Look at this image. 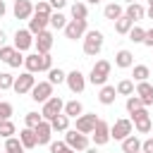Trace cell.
Returning <instances> with one entry per match:
<instances>
[{
  "mask_svg": "<svg viewBox=\"0 0 153 153\" xmlns=\"http://www.w3.org/2000/svg\"><path fill=\"white\" fill-rule=\"evenodd\" d=\"M81 41H84V55H88V57H96V55L103 50V43H105L103 33H100L98 29L86 31V36H84Z\"/></svg>",
  "mask_w": 153,
  "mask_h": 153,
  "instance_id": "1",
  "label": "cell"
},
{
  "mask_svg": "<svg viewBox=\"0 0 153 153\" xmlns=\"http://www.w3.org/2000/svg\"><path fill=\"white\" fill-rule=\"evenodd\" d=\"M110 69H112V65H110L108 60H98V62L91 67L88 81H91L93 86H105V81H108V76H110Z\"/></svg>",
  "mask_w": 153,
  "mask_h": 153,
  "instance_id": "2",
  "label": "cell"
},
{
  "mask_svg": "<svg viewBox=\"0 0 153 153\" xmlns=\"http://www.w3.org/2000/svg\"><path fill=\"white\" fill-rule=\"evenodd\" d=\"M65 112V100L60 98V96H53L50 100H45L43 103V108H41V115H43V120H48V122H53L57 115H62Z\"/></svg>",
  "mask_w": 153,
  "mask_h": 153,
  "instance_id": "3",
  "label": "cell"
},
{
  "mask_svg": "<svg viewBox=\"0 0 153 153\" xmlns=\"http://www.w3.org/2000/svg\"><path fill=\"white\" fill-rule=\"evenodd\" d=\"M131 134H134V124H131V120H127V117L115 120V124H110V139H115V141H124V139L131 136Z\"/></svg>",
  "mask_w": 153,
  "mask_h": 153,
  "instance_id": "4",
  "label": "cell"
},
{
  "mask_svg": "<svg viewBox=\"0 0 153 153\" xmlns=\"http://www.w3.org/2000/svg\"><path fill=\"white\" fill-rule=\"evenodd\" d=\"M88 31V22L86 19H69L67 26H65V36L69 41H76V38H84Z\"/></svg>",
  "mask_w": 153,
  "mask_h": 153,
  "instance_id": "5",
  "label": "cell"
},
{
  "mask_svg": "<svg viewBox=\"0 0 153 153\" xmlns=\"http://www.w3.org/2000/svg\"><path fill=\"white\" fill-rule=\"evenodd\" d=\"M65 143L72 148V151H86L88 148V136L76 131V129H67L65 131Z\"/></svg>",
  "mask_w": 153,
  "mask_h": 153,
  "instance_id": "6",
  "label": "cell"
},
{
  "mask_svg": "<svg viewBox=\"0 0 153 153\" xmlns=\"http://www.w3.org/2000/svg\"><path fill=\"white\" fill-rule=\"evenodd\" d=\"M33 86H36V76H33L31 72H22L19 76H14V86H12V91L19 93V96H24V93H31Z\"/></svg>",
  "mask_w": 153,
  "mask_h": 153,
  "instance_id": "7",
  "label": "cell"
},
{
  "mask_svg": "<svg viewBox=\"0 0 153 153\" xmlns=\"http://www.w3.org/2000/svg\"><path fill=\"white\" fill-rule=\"evenodd\" d=\"M131 124H134V129H136L139 134H148V131L153 129V122H151V115H148L146 108H141V110H136V112L131 115Z\"/></svg>",
  "mask_w": 153,
  "mask_h": 153,
  "instance_id": "8",
  "label": "cell"
},
{
  "mask_svg": "<svg viewBox=\"0 0 153 153\" xmlns=\"http://www.w3.org/2000/svg\"><path fill=\"white\" fill-rule=\"evenodd\" d=\"M53 98V84L50 81H36V86L31 88V100L36 103H45Z\"/></svg>",
  "mask_w": 153,
  "mask_h": 153,
  "instance_id": "9",
  "label": "cell"
},
{
  "mask_svg": "<svg viewBox=\"0 0 153 153\" xmlns=\"http://www.w3.org/2000/svg\"><path fill=\"white\" fill-rule=\"evenodd\" d=\"M96 124H98V117H96V112H84L81 117H76V124H74V129L88 136V134H93Z\"/></svg>",
  "mask_w": 153,
  "mask_h": 153,
  "instance_id": "10",
  "label": "cell"
},
{
  "mask_svg": "<svg viewBox=\"0 0 153 153\" xmlns=\"http://www.w3.org/2000/svg\"><path fill=\"white\" fill-rule=\"evenodd\" d=\"M33 33L29 31V29H17L14 31V48L19 50V53H24V50H29L31 45H33Z\"/></svg>",
  "mask_w": 153,
  "mask_h": 153,
  "instance_id": "11",
  "label": "cell"
},
{
  "mask_svg": "<svg viewBox=\"0 0 153 153\" xmlns=\"http://www.w3.org/2000/svg\"><path fill=\"white\" fill-rule=\"evenodd\" d=\"M67 88L72 91V93H81L84 88H86V76L79 72V69H72V72H67Z\"/></svg>",
  "mask_w": 153,
  "mask_h": 153,
  "instance_id": "12",
  "label": "cell"
},
{
  "mask_svg": "<svg viewBox=\"0 0 153 153\" xmlns=\"http://www.w3.org/2000/svg\"><path fill=\"white\" fill-rule=\"evenodd\" d=\"M91 136H93V143L96 146H105L110 141V124L105 120H98V124H96V129H93Z\"/></svg>",
  "mask_w": 153,
  "mask_h": 153,
  "instance_id": "13",
  "label": "cell"
},
{
  "mask_svg": "<svg viewBox=\"0 0 153 153\" xmlns=\"http://www.w3.org/2000/svg\"><path fill=\"white\" fill-rule=\"evenodd\" d=\"M12 14H14L17 19H31V17H33V2H31V0H14Z\"/></svg>",
  "mask_w": 153,
  "mask_h": 153,
  "instance_id": "14",
  "label": "cell"
},
{
  "mask_svg": "<svg viewBox=\"0 0 153 153\" xmlns=\"http://www.w3.org/2000/svg\"><path fill=\"white\" fill-rule=\"evenodd\" d=\"M33 45H36V53H41V55L50 53V48H53V33L50 31H41L33 38Z\"/></svg>",
  "mask_w": 153,
  "mask_h": 153,
  "instance_id": "15",
  "label": "cell"
},
{
  "mask_svg": "<svg viewBox=\"0 0 153 153\" xmlns=\"http://www.w3.org/2000/svg\"><path fill=\"white\" fill-rule=\"evenodd\" d=\"M48 26H50V17H43V14H33V17L29 19V31H31L33 36H38L41 31H48Z\"/></svg>",
  "mask_w": 153,
  "mask_h": 153,
  "instance_id": "16",
  "label": "cell"
},
{
  "mask_svg": "<svg viewBox=\"0 0 153 153\" xmlns=\"http://www.w3.org/2000/svg\"><path fill=\"white\" fill-rule=\"evenodd\" d=\"M36 139H38V146H50V136H53V127H50V122L48 120H43L36 129Z\"/></svg>",
  "mask_w": 153,
  "mask_h": 153,
  "instance_id": "17",
  "label": "cell"
},
{
  "mask_svg": "<svg viewBox=\"0 0 153 153\" xmlns=\"http://www.w3.org/2000/svg\"><path fill=\"white\" fill-rule=\"evenodd\" d=\"M139 98H141V103L148 108V105H153V86L148 84V81H139L136 84V91H134Z\"/></svg>",
  "mask_w": 153,
  "mask_h": 153,
  "instance_id": "18",
  "label": "cell"
},
{
  "mask_svg": "<svg viewBox=\"0 0 153 153\" xmlns=\"http://www.w3.org/2000/svg\"><path fill=\"white\" fill-rule=\"evenodd\" d=\"M115 65H117L120 69H129V67H134V55H131V50H127V48L117 50V53H115Z\"/></svg>",
  "mask_w": 153,
  "mask_h": 153,
  "instance_id": "19",
  "label": "cell"
},
{
  "mask_svg": "<svg viewBox=\"0 0 153 153\" xmlns=\"http://www.w3.org/2000/svg\"><path fill=\"white\" fill-rule=\"evenodd\" d=\"M115 98H117V88H115V86H110V84L100 86V91H98V100H100V105H112Z\"/></svg>",
  "mask_w": 153,
  "mask_h": 153,
  "instance_id": "20",
  "label": "cell"
},
{
  "mask_svg": "<svg viewBox=\"0 0 153 153\" xmlns=\"http://www.w3.org/2000/svg\"><path fill=\"white\" fill-rule=\"evenodd\" d=\"M124 14L136 24V22H141L143 17H146V7L141 5V2H134V5H127V10H124Z\"/></svg>",
  "mask_w": 153,
  "mask_h": 153,
  "instance_id": "21",
  "label": "cell"
},
{
  "mask_svg": "<svg viewBox=\"0 0 153 153\" xmlns=\"http://www.w3.org/2000/svg\"><path fill=\"white\" fill-rule=\"evenodd\" d=\"M19 141H22V146H24V148H36V146H38L36 131H33V129H29V127H24V129L19 131Z\"/></svg>",
  "mask_w": 153,
  "mask_h": 153,
  "instance_id": "22",
  "label": "cell"
},
{
  "mask_svg": "<svg viewBox=\"0 0 153 153\" xmlns=\"http://www.w3.org/2000/svg\"><path fill=\"white\" fill-rule=\"evenodd\" d=\"M122 14H124V10H122V5H120V2H110V5H105V7H103V17H105V19H110V22H117Z\"/></svg>",
  "mask_w": 153,
  "mask_h": 153,
  "instance_id": "23",
  "label": "cell"
},
{
  "mask_svg": "<svg viewBox=\"0 0 153 153\" xmlns=\"http://www.w3.org/2000/svg\"><path fill=\"white\" fill-rule=\"evenodd\" d=\"M65 115H67L69 120H72V117L76 120V117L84 115V105H81L76 98H74V100H67V103H65Z\"/></svg>",
  "mask_w": 153,
  "mask_h": 153,
  "instance_id": "24",
  "label": "cell"
},
{
  "mask_svg": "<svg viewBox=\"0 0 153 153\" xmlns=\"http://www.w3.org/2000/svg\"><path fill=\"white\" fill-rule=\"evenodd\" d=\"M141 143H143V141L131 134V136H127V139L122 141V153H139V151H141Z\"/></svg>",
  "mask_w": 153,
  "mask_h": 153,
  "instance_id": "25",
  "label": "cell"
},
{
  "mask_svg": "<svg viewBox=\"0 0 153 153\" xmlns=\"http://www.w3.org/2000/svg\"><path fill=\"white\" fill-rule=\"evenodd\" d=\"M134 29V22L127 17V14H122L117 22H115V31L120 33V36H129V31Z\"/></svg>",
  "mask_w": 153,
  "mask_h": 153,
  "instance_id": "26",
  "label": "cell"
},
{
  "mask_svg": "<svg viewBox=\"0 0 153 153\" xmlns=\"http://www.w3.org/2000/svg\"><path fill=\"white\" fill-rule=\"evenodd\" d=\"M24 67L26 72H41V55L38 53H31V55H24Z\"/></svg>",
  "mask_w": 153,
  "mask_h": 153,
  "instance_id": "27",
  "label": "cell"
},
{
  "mask_svg": "<svg viewBox=\"0 0 153 153\" xmlns=\"http://www.w3.org/2000/svg\"><path fill=\"white\" fill-rule=\"evenodd\" d=\"M115 88H117V96H127V98H129V96H134V91H136V86H134V81H131V79H122Z\"/></svg>",
  "mask_w": 153,
  "mask_h": 153,
  "instance_id": "28",
  "label": "cell"
},
{
  "mask_svg": "<svg viewBox=\"0 0 153 153\" xmlns=\"http://www.w3.org/2000/svg\"><path fill=\"white\" fill-rule=\"evenodd\" d=\"M26 148L22 146V141H19V136H10V139H5V153H24Z\"/></svg>",
  "mask_w": 153,
  "mask_h": 153,
  "instance_id": "29",
  "label": "cell"
},
{
  "mask_svg": "<svg viewBox=\"0 0 153 153\" xmlns=\"http://www.w3.org/2000/svg\"><path fill=\"white\" fill-rule=\"evenodd\" d=\"M67 22H69V19H67L62 12H53V14H50V26H53L55 31H65Z\"/></svg>",
  "mask_w": 153,
  "mask_h": 153,
  "instance_id": "30",
  "label": "cell"
},
{
  "mask_svg": "<svg viewBox=\"0 0 153 153\" xmlns=\"http://www.w3.org/2000/svg\"><path fill=\"white\" fill-rule=\"evenodd\" d=\"M48 81L55 86V84H65L67 81V72H62L60 67H53L50 72H48Z\"/></svg>",
  "mask_w": 153,
  "mask_h": 153,
  "instance_id": "31",
  "label": "cell"
},
{
  "mask_svg": "<svg viewBox=\"0 0 153 153\" xmlns=\"http://www.w3.org/2000/svg\"><path fill=\"white\" fill-rule=\"evenodd\" d=\"M50 127H53V131H67V129H69V117L62 112V115H57V117L50 122Z\"/></svg>",
  "mask_w": 153,
  "mask_h": 153,
  "instance_id": "32",
  "label": "cell"
},
{
  "mask_svg": "<svg viewBox=\"0 0 153 153\" xmlns=\"http://www.w3.org/2000/svg\"><path fill=\"white\" fill-rule=\"evenodd\" d=\"M88 17V5L86 2H74L72 5V19H86Z\"/></svg>",
  "mask_w": 153,
  "mask_h": 153,
  "instance_id": "33",
  "label": "cell"
},
{
  "mask_svg": "<svg viewBox=\"0 0 153 153\" xmlns=\"http://www.w3.org/2000/svg\"><path fill=\"white\" fill-rule=\"evenodd\" d=\"M134 81L139 84V81H148V76H151V69L146 67V65H134Z\"/></svg>",
  "mask_w": 153,
  "mask_h": 153,
  "instance_id": "34",
  "label": "cell"
},
{
  "mask_svg": "<svg viewBox=\"0 0 153 153\" xmlns=\"http://www.w3.org/2000/svg\"><path fill=\"white\" fill-rule=\"evenodd\" d=\"M124 108H127V112H129V115H134L136 110H141V108H146V105H143V103H141V98L134 93V96H129V98H127Z\"/></svg>",
  "mask_w": 153,
  "mask_h": 153,
  "instance_id": "35",
  "label": "cell"
},
{
  "mask_svg": "<svg viewBox=\"0 0 153 153\" xmlns=\"http://www.w3.org/2000/svg\"><path fill=\"white\" fill-rule=\"evenodd\" d=\"M41 122H43V115L41 112H26L24 115V127H29V129H36Z\"/></svg>",
  "mask_w": 153,
  "mask_h": 153,
  "instance_id": "36",
  "label": "cell"
},
{
  "mask_svg": "<svg viewBox=\"0 0 153 153\" xmlns=\"http://www.w3.org/2000/svg\"><path fill=\"white\" fill-rule=\"evenodd\" d=\"M14 134H17L14 122H12V120H2V122H0V136H2V139H10V136H14Z\"/></svg>",
  "mask_w": 153,
  "mask_h": 153,
  "instance_id": "37",
  "label": "cell"
},
{
  "mask_svg": "<svg viewBox=\"0 0 153 153\" xmlns=\"http://www.w3.org/2000/svg\"><path fill=\"white\" fill-rule=\"evenodd\" d=\"M55 10L50 7V2L48 0H38L36 5H33V14H43V17H50Z\"/></svg>",
  "mask_w": 153,
  "mask_h": 153,
  "instance_id": "38",
  "label": "cell"
},
{
  "mask_svg": "<svg viewBox=\"0 0 153 153\" xmlns=\"http://www.w3.org/2000/svg\"><path fill=\"white\" fill-rule=\"evenodd\" d=\"M143 38H146V29H141V26L134 24V29L129 31V41L131 43H143Z\"/></svg>",
  "mask_w": 153,
  "mask_h": 153,
  "instance_id": "39",
  "label": "cell"
},
{
  "mask_svg": "<svg viewBox=\"0 0 153 153\" xmlns=\"http://www.w3.org/2000/svg\"><path fill=\"white\" fill-rule=\"evenodd\" d=\"M14 53H17L14 45H2V48H0V60H2L5 65H10V60L14 57Z\"/></svg>",
  "mask_w": 153,
  "mask_h": 153,
  "instance_id": "40",
  "label": "cell"
},
{
  "mask_svg": "<svg viewBox=\"0 0 153 153\" xmlns=\"http://www.w3.org/2000/svg\"><path fill=\"white\" fill-rule=\"evenodd\" d=\"M14 86V76L10 72H0V91H7Z\"/></svg>",
  "mask_w": 153,
  "mask_h": 153,
  "instance_id": "41",
  "label": "cell"
},
{
  "mask_svg": "<svg viewBox=\"0 0 153 153\" xmlns=\"http://www.w3.org/2000/svg\"><path fill=\"white\" fill-rule=\"evenodd\" d=\"M12 112H14L12 103H7V100H0V122H2V120H10V117H12Z\"/></svg>",
  "mask_w": 153,
  "mask_h": 153,
  "instance_id": "42",
  "label": "cell"
},
{
  "mask_svg": "<svg viewBox=\"0 0 153 153\" xmlns=\"http://www.w3.org/2000/svg\"><path fill=\"white\" fill-rule=\"evenodd\" d=\"M50 69H53V57H50V53H45V55H41V72H50Z\"/></svg>",
  "mask_w": 153,
  "mask_h": 153,
  "instance_id": "43",
  "label": "cell"
},
{
  "mask_svg": "<svg viewBox=\"0 0 153 153\" xmlns=\"http://www.w3.org/2000/svg\"><path fill=\"white\" fill-rule=\"evenodd\" d=\"M69 146L65 141H50V153H65Z\"/></svg>",
  "mask_w": 153,
  "mask_h": 153,
  "instance_id": "44",
  "label": "cell"
},
{
  "mask_svg": "<svg viewBox=\"0 0 153 153\" xmlns=\"http://www.w3.org/2000/svg\"><path fill=\"white\" fill-rule=\"evenodd\" d=\"M48 2H50V7H53L55 12H60V10L67 5V0H48Z\"/></svg>",
  "mask_w": 153,
  "mask_h": 153,
  "instance_id": "45",
  "label": "cell"
},
{
  "mask_svg": "<svg viewBox=\"0 0 153 153\" xmlns=\"http://www.w3.org/2000/svg\"><path fill=\"white\" fill-rule=\"evenodd\" d=\"M143 45L146 48H153V26L146 31V38H143Z\"/></svg>",
  "mask_w": 153,
  "mask_h": 153,
  "instance_id": "46",
  "label": "cell"
},
{
  "mask_svg": "<svg viewBox=\"0 0 153 153\" xmlns=\"http://www.w3.org/2000/svg\"><path fill=\"white\" fill-rule=\"evenodd\" d=\"M141 151H143V153H153V139H146V141L141 143Z\"/></svg>",
  "mask_w": 153,
  "mask_h": 153,
  "instance_id": "47",
  "label": "cell"
},
{
  "mask_svg": "<svg viewBox=\"0 0 153 153\" xmlns=\"http://www.w3.org/2000/svg\"><path fill=\"white\" fill-rule=\"evenodd\" d=\"M5 12H7V5H5V0H0V19L5 17Z\"/></svg>",
  "mask_w": 153,
  "mask_h": 153,
  "instance_id": "48",
  "label": "cell"
},
{
  "mask_svg": "<svg viewBox=\"0 0 153 153\" xmlns=\"http://www.w3.org/2000/svg\"><path fill=\"white\" fill-rule=\"evenodd\" d=\"M5 41H7V36H5V31H2V29H0V48H2V45H5Z\"/></svg>",
  "mask_w": 153,
  "mask_h": 153,
  "instance_id": "49",
  "label": "cell"
},
{
  "mask_svg": "<svg viewBox=\"0 0 153 153\" xmlns=\"http://www.w3.org/2000/svg\"><path fill=\"white\" fill-rule=\"evenodd\" d=\"M146 17H148V19H153V7H146Z\"/></svg>",
  "mask_w": 153,
  "mask_h": 153,
  "instance_id": "50",
  "label": "cell"
},
{
  "mask_svg": "<svg viewBox=\"0 0 153 153\" xmlns=\"http://www.w3.org/2000/svg\"><path fill=\"white\" fill-rule=\"evenodd\" d=\"M86 2H88V5H100L103 0H86Z\"/></svg>",
  "mask_w": 153,
  "mask_h": 153,
  "instance_id": "51",
  "label": "cell"
},
{
  "mask_svg": "<svg viewBox=\"0 0 153 153\" xmlns=\"http://www.w3.org/2000/svg\"><path fill=\"white\" fill-rule=\"evenodd\" d=\"M84 153H98V151H96V146H93V148H86Z\"/></svg>",
  "mask_w": 153,
  "mask_h": 153,
  "instance_id": "52",
  "label": "cell"
},
{
  "mask_svg": "<svg viewBox=\"0 0 153 153\" xmlns=\"http://www.w3.org/2000/svg\"><path fill=\"white\" fill-rule=\"evenodd\" d=\"M124 2H127V5H134V2H136V0H124Z\"/></svg>",
  "mask_w": 153,
  "mask_h": 153,
  "instance_id": "53",
  "label": "cell"
},
{
  "mask_svg": "<svg viewBox=\"0 0 153 153\" xmlns=\"http://www.w3.org/2000/svg\"><path fill=\"white\" fill-rule=\"evenodd\" d=\"M146 2H148V7H153V0H146Z\"/></svg>",
  "mask_w": 153,
  "mask_h": 153,
  "instance_id": "54",
  "label": "cell"
},
{
  "mask_svg": "<svg viewBox=\"0 0 153 153\" xmlns=\"http://www.w3.org/2000/svg\"><path fill=\"white\" fill-rule=\"evenodd\" d=\"M65 153H76V151H72V148H67V151H65Z\"/></svg>",
  "mask_w": 153,
  "mask_h": 153,
  "instance_id": "55",
  "label": "cell"
},
{
  "mask_svg": "<svg viewBox=\"0 0 153 153\" xmlns=\"http://www.w3.org/2000/svg\"><path fill=\"white\" fill-rule=\"evenodd\" d=\"M0 96H2V91H0Z\"/></svg>",
  "mask_w": 153,
  "mask_h": 153,
  "instance_id": "56",
  "label": "cell"
},
{
  "mask_svg": "<svg viewBox=\"0 0 153 153\" xmlns=\"http://www.w3.org/2000/svg\"><path fill=\"white\" fill-rule=\"evenodd\" d=\"M139 153H143V151H139Z\"/></svg>",
  "mask_w": 153,
  "mask_h": 153,
  "instance_id": "57",
  "label": "cell"
}]
</instances>
